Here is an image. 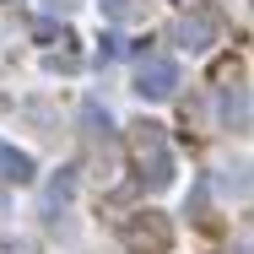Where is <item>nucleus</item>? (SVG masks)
Returning a JSON list of instances; mask_svg holds the SVG:
<instances>
[{"label": "nucleus", "instance_id": "nucleus-3", "mask_svg": "<svg viewBox=\"0 0 254 254\" xmlns=\"http://www.w3.org/2000/svg\"><path fill=\"white\" fill-rule=\"evenodd\" d=\"M179 38H184V49H205L211 44V22H200V16L195 22H179Z\"/></svg>", "mask_w": 254, "mask_h": 254}, {"label": "nucleus", "instance_id": "nucleus-4", "mask_svg": "<svg viewBox=\"0 0 254 254\" xmlns=\"http://www.w3.org/2000/svg\"><path fill=\"white\" fill-rule=\"evenodd\" d=\"M103 5H108V16H130L135 11V0H103Z\"/></svg>", "mask_w": 254, "mask_h": 254}, {"label": "nucleus", "instance_id": "nucleus-2", "mask_svg": "<svg viewBox=\"0 0 254 254\" xmlns=\"http://www.w3.org/2000/svg\"><path fill=\"white\" fill-rule=\"evenodd\" d=\"M0 168H5V179H16V184H27V179H33V157H27V152L0 146Z\"/></svg>", "mask_w": 254, "mask_h": 254}, {"label": "nucleus", "instance_id": "nucleus-1", "mask_svg": "<svg viewBox=\"0 0 254 254\" xmlns=\"http://www.w3.org/2000/svg\"><path fill=\"white\" fill-rule=\"evenodd\" d=\"M173 87H179V65L173 60H146L141 76H135V92L141 98H173Z\"/></svg>", "mask_w": 254, "mask_h": 254}]
</instances>
